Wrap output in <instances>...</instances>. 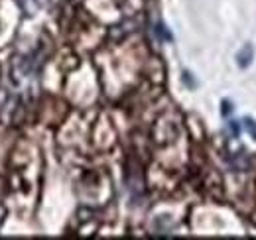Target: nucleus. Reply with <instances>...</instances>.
I'll return each mask as SVG.
<instances>
[{
	"label": "nucleus",
	"mask_w": 256,
	"mask_h": 240,
	"mask_svg": "<svg viewBox=\"0 0 256 240\" xmlns=\"http://www.w3.org/2000/svg\"><path fill=\"white\" fill-rule=\"evenodd\" d=\"M252 58H254V50H252V46H244V48L236 54V61H238L240 67L250 65V63H252Z\"/></svg>",
	"instance_id": "nucleus-1"
},
{
	"label": "nucleus",
	"mask_w": 256,
	"mask_h": 240,
	"mask_svg": "<svg viewBox=\"0 0 256 240\" xmlns=\"http://www.w3.org/2000/svg\"><path fill=\"white\" fill-rule=\"evenodd\" d=\"M20 4L26 10V14H36L40 8H44L46 0H20Z\"/></svg>",
	"instance_id": "nucleus-2"
},
{
	"label": "nucleus",
	"mask_w": 256,
	"mask_h": 240,
	"mask_svg": "<svg viewBox=\"0 0 256 240\" xmlns=\"http://www.w3.org/2000/svg\"><path fill=\"white\" fill-rule=\"evenodd\" d=\"M244 128H246V130H248V132L256 138V122L254 120H244Z\"/></svg>",
	"instance_id": "nucleus-3"
}]
</instances>
